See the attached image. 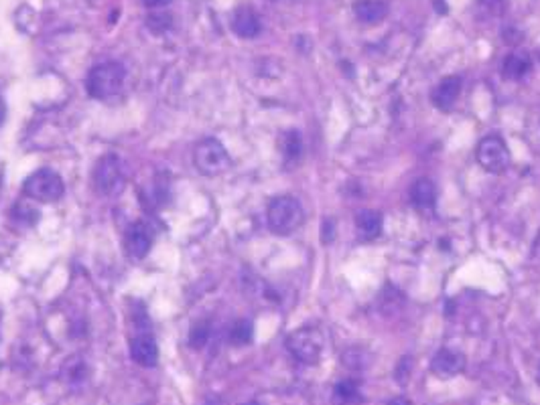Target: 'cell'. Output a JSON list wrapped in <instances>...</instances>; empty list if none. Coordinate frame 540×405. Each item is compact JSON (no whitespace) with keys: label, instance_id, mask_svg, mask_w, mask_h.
<instances>
[{"label":"cell","instance_id":"obj_18","mask_svg":"<svg viewBox=\"0 0 540 405\" xmlns=\"http://www.w3.org/2000/svg\"><path fill=\"white\" fill-rule=\"evenodd\" d=\"M279 146H280V152H282V156H284L287 161H296V158L301 156V152H303V142H301V136H299V132H295V130H291V132H284V134L280 136Z\"/></svg>","mask_w":540,"mask_h":405},{"label":"cell","instance_id":"obj_10","mask_svg":"<svg viewBox=\"0 0 540 405\" xmlns=\"http://www.w3.org/2000/svg\"><path fill=\"white\" fill-rule=\"evenodd\" d=\"M131 355L132 359L143 365V367H155L157 361H159V349H157V342L150 335H145L140 332L138 337H134L131 340Z\"/></svg>","mask_w":540,"mask_h":405},{"label":"cell","instance_id":"obj_3","mask_svg":"<svg viewBox=\"0 0 540 405\" xmlns=\"http://www.w3.org/2000/svg\"><path fill=\"white\" fill-rule=\"evenodd\" d=\"M197 170L205 177H217L229 168V154L224 144L215 138H203L193 150Z\"/></svg>","mask_w":540,"mask_h":405},{"label":"cell","instance_id":"obj_17","mask_svg":"<svg viewBox=\"0 0 540 405\" xmlns=\"http://www.w3.org/2000/svg\"><path fill=\"white\" fill-rule=\"evenodd\" d=\"M360 401V387L356 381L344 379L333 387V404L335 405H354Z\"/></svg>","mask_w":540,"mask_h":405},{"label":"cell","instance_id":"obj_15","mask_svg":"<svg viewBox=\"0 0 540 405\" xmlns=\"http://www.w3.org/2000/svg\"><path fill=\"white\" fill-rule=\"evenodd\" d=\"M356 227L361 239H374L382 231V215L372 209L360 211L356 215Z\"/></svg>","mask_w":540,"mask_h":405},{"label":"cell","instance_id":"obj_23","mask_svg":"<svg viewBox=\"0 0 540 405\" xmlns=\"http://www.w3.org/2000/svg\"><path fill=\"white\" fill-rule=\"evenodd\" d=\"M410 369H412V359L407 356V359H402V361H400L398 369H396V373H394L400 385H404V383H407V379H409V375H410Z\"/></svg>","mask_w":540,"mask_h":405},{"label":"cell","instance_id":"obj_8","mask_svg":"<svg viewBox=\"0 0 540 405\" xmlns=\"http://www.w3.org/2000/svg\"><path fill=\"white\" fill-rule=\"evenodd\" d=\"M124 245H126V251L132 258L140 259L147 256L150 251V245H152V233L145 223H132L128 229H126V237H124Z\"/></svg>","mask_w":540,"mask_h":405},{"label":"cell","instance_id":"obj_5","mask_svg":"<svg viewBox=\"0 0 540 405\" xmlns=\"http://www.w3.org/2000/svg\"><path fill=\"white\" fill-rule=\"evenodd\" d=\"M323 344V335L315 328H299L287 339L289 353L305 365H315L321 359Z\"/></svg>","mask_w":540,"mask_h":405},{"label":"cell","instance_id":"obj_4","mask_svg":"<svg viewBox=\"0 0 540 405\" xmlns=\"http://www.w3.org/2000/svg\"><path fill=\"white\" fill-rule=\"evenodd\" d=\"M25 194L33 201H41V203H55L64 197L66 185L61 177L57 173H53L49 168H41L33 173L31 177L25 180L23 187Z\"/></svg>","mask_w":540,"mask_h":405},{"label":"cell","instance_id":"obj_9","mask_svg":"<svg viewBox=\"0 0 540 405\" xmlns=\"http://www.w3.org/2000/svg\"><path fill=\"white\" fill-rule=\"evenodd\" d=\"M463 367H465V356L461 355L459 351H451V349H441L437 355L433 356V363H431L433 373L441 379L455 377L463 371Z\"/></svg>","mask_w":540,"mask_h":405},{"label":"cell","instance_id":"obj_12","mask_svg":"<svg viewBox=\"0 0 540 405\" xmlns=\"http://www.w3.org/2000/svg\"><path fill=\"white\" fill-rule=\"evenodd\" d=\"M232 29L238 37L242 39H254L258 32H260V20L256 13L248 6H240L236 13H234V18H232Z\"/></svg>","mask_w":540,"mask_h":405},{"label":"cell","instance_id":"obj_22","mask_svg":"<svg viewBox=\"0 0 540 405\" xmlns=\"http://www.w3.org/2000/svg\"><path fill=\"white\" fill-rule=\"evenodd\" d=\"M171 27V16L169 15H152L148 18V29L152 32H163Z\"/></svg>","mask_w":540,"mask_h":405},{"label":"cell","instance_id":"obj_28","mask_svg":"<svg viewBox=\"0 0 540 405\" xmlns=\"http://www.w3.org/2000/svg\"><path fill=\"white\" fill-rule=\"evenodd\" d=\"M244 405H260V404H244Z\"/></svg>","mask_w":540,"mask_h":405},{"label":"cell","instance_id":"obj_6","mask_svg":"<svg viewBox=\"0 0 540 405\" xmlns=\"http://www.w3.org/2000/svg\"><path fill=\"white\" fill-rule=\"evenodd\" d=\"M124 166L116 154H106L102 156L96 166H94V187L102 194H118L124 187Z\"/></svg>","mask_w":540,"mask_h":405},{"label":"cell","instance_id":"obj_24","mask_svg":"<svg viewBox=\"0 0 540 405\" xmlns=\"http://www.w3.org/2000/svg\"><path fill=\"white\" fill-rule=\"evenodd\" d=\"M333 237H335V221L333 219H325L323 225H321V242L328 245V243L333 242Z\"/></svg>","mask_w":540,"mask_h":405},{"label":"cell","instance_id":"obj_11","mask_svg":"<svg viewBox=\"0 0 540 405\" xmlns=\"http://www.w3.org/2000/svg\"><path fill=\"white\" fill-rule=\"evenodd\" d=\"M459 94H461V80L459 77H445V80L433 89V104H435V108H439V110H451L453 106H455V101H457Z\"/></svg>","mask_w":540,"mask_h":405},{"label":"cell","instance_id":"obj_20","mask_svg":"<svg viewBox=\"0 0 540 405\" xmlns=\"http://www.w3.org/2000/svg\"><path fill=\"white\" fill-rule=\"evenodd\" d=\"M229 340H232L234 344H246V342H250V340H252V324L248 323V320H240V323L234 324L232 330H229Z\"/></svg>","mask_w":540,"mask_h":405},{"label":"cell","instance_id":"obj_14","mask_svg":"<svg viewBox=\"0 0 540 405\" xmlns=\"http://www.w3.org/2000/svg\"><path fill=\"white\" fill-rule=\"evenodd\" d=\"M354 13L358 16V20L366 23V25H374V23H380L388 8L382 0H356L354 4Z\"/></svg>","mask_w":540,"mask_h":405},{"label":"cell","instance_id":"obj_7","mask_svg":"<svg viewBox=\"0 0 540 405\" xmlns=\"http://www.w3.org/2000/svg\"><path fill=\"white\" fill-rule=\"evenodd\" d=\"M477 162L493 175L504 173L510 164V152H508L506 142L500 136H486L481 138V142L477 144L475 150Z\"/></svg>","mask_w":540,"mask_h":405},{"label":"cell","instance_id":"obj_2","mask_svg":"<svg viewBox=\"0 0 540 405\" xmlns=\"http://www.w3.org/2000/svg\"><path fill=\"white\" fill-rule=\"evenodd\" d=\"M124 77H126V71L120 63L116 61L100 63L88 75V92L96 99H108L120 92Z\"/></svg>","mask_w":540,"mask_h":405},{"label":"cell","instance_id":"obj_26","mask_svg":"<svg viewBox=\"0 0 540 405\" xmlns=\"http://www.w3.org/2000/svg\"><path fill=\"white\" fill-rule=\"evenodd\" d=\"M390 405H412L409 399H404V397H396L394 401H390Z\"/></svg>","mask_w":540,"mask_h":405},{"label":"cell","instance_id":"obj_13","mask_svg":"<svg viewBox=\"0 0 540 405\" xmlns=\"http://www.w3.org/2000/svg\"><path fill=\"white\" fill-rule=\"evenodd\" d=\"M410 201L416 209L426 211L435 207V201H437V189L433 185V180L428 178H419L412 189H410Z\"/></svg>","mask_w":540,"mask_h":405},{"label":"cell","instance_id":"obj_25","mask_svg":"<svg viewBox=\"0 0 540 405\" xmlns=\"http://www.w3.org/2000/svg\"><path fill=\"white\" fill-rule=\"evenodd\" d=\"M143 2H145V6H148V8H163L171 0H143Z\"/></svg>","mask_w":540,"mask_h":405},{"label":"cell","instance_id":"obj_16","mask_svg":"<svg viewBox=\"0 0 540 405\" xmlns=\"http://www.w3.org/2000/svg\"><path fill=\"white\" fill-rule=\"evenodd\" d=\"M532 69V59L528 53H512L504 61V75L508 80H524Z\"/></svg>","mask_w":540,"mask_h":405},{"label":"cell","instance_id":"obj_27","mask_svg":"<svg viewBox=\"0 0 540 405\" xmlns=\"http://www.w3.org/2000/svg\"><path fill=\"white\" fill-rule=\"evenodd\" d=\"M435 2H437V13H443V15H445V13H447V4L441 2V0H435Z\"/></svg>","mask_w":540,"mask_h":405},{"label":"cell","instance_id":"obj_1","mask_svg":"<svg viewBox=\"0 0 540 405\" xmlns=\"http://www.w3.org/2000/svg\"><path fill=\"white\" fill-rule=\"evenodd\" d=\"M266 219H268V227L272 233L277 235H291L293 231H296L303 219H305V213H303V207L301 203L296 201L295 197H277L270 205H268V213H266Z\"/></svg>","mask_w":540,"mask_h":405},{"label":"cell","instance_id":"obj_21","mask_svg":"<svg viewBox=\"0 0 540 405\" xmlns=\"http://www.w3.org/2000/svg\"><path fill=\"white\" fill-rule=\"evenodd\" d=\"M208 339H210V324L197 323L196 326L191 328L189 344H191L193 349H201V347H205Z\"/></svg>","mask_w":540,"mask_h":405},{"label":"cell","instance_id":"obj_19","mask_svg":"<svg viewBox=\"0 0 540 405\" xmlns=\"http://www.w3.org/2000/svg\"><path fill=\"white\" fill-rule=\"evenodd\" d=\"M342 361H344V367H347V369H358L360 371V369L366 367V363L370 361V356L361 349H349L347 353H344Z\"/></svg>","mask_w":540,"mask_h":405}]
</instances>
